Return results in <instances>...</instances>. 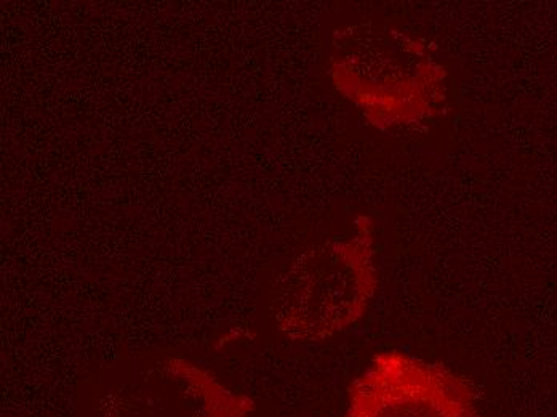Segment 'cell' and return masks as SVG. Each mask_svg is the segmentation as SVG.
<instances>
[{"mask_svg":"<svg viewBox=\"0 0 557 417\" xmlns=\"http://www.w3.org/2000/svg\"><path fill=\"white\" fill-rule=\"evenodd\" d=\"M376 287L372 241L361 236L301 254L276 281L271 310L294 341H322L362 317Z\"/></svg>","mask_w":557,"mask_h":417,"instance_id":"6da1fadb","label":"cell"},{"mask_svg":"<svg viewBox=\"0 0 557 417\" xmlns=\"http://www.w3.org/2000/svg\"><path fill=\"white\" fill-rule=\"evenodd\" d=\"M253 402L183 361L146 369L101 400L100 417H247Z\"/></svg>","mask_w":557,"mask_h":417,"instance_id":"3957f363","label":"cell"},{"mask_svg":"<svg viewBox=\"0 0 557 417\" xmlns=\"http://www.w3.org/2000/svg\"><path fill=\"white\" fill-rule=\"evenodd\" d=\"M343 417H481L473 389L450 369L388 352L348 390Z\"/></svg>","mask_w":557,"mask_h":417,"instance_id":"7a4b0ae2","label":"cell"}]
</instances>
